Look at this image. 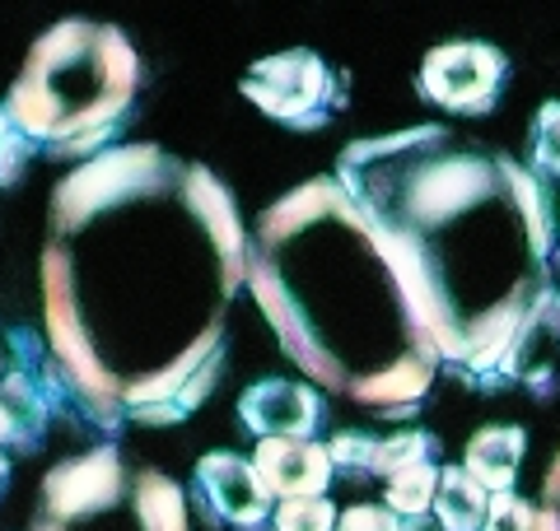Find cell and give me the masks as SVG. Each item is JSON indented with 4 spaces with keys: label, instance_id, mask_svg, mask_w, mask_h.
I'll return each mask as SVG.
<instances>
[{
    "label": "cell",
    "instance_id": "1",
    "mask_svg": "<svg viewBox=\"0 0 560 531\" xmlns=\"http://www.w3.org/2000/svg\"><path fill=\"white\" fill-rule=\"evenodd\" d=\"M248 234L206 164L117 145L47 201V345L103 434L178 424L215 392Z\"/></svg>",
    "mask_w": 560,
    "mask_h": 531
},
{
    "label": "cell",
    "instance_id": "2",
    "mask_svg": "<svg viewBox=\"0 0 560 531\" xmlns=\"http://www.w3.org/2000/svg\"><path fill=\"white\" fill-rule=\"evenodd\" d=\"M337 182L393 252L444 364L495 382L556 275V220L533 168L430 121L346 145Z\"/></svg>",
    "mask_w": 560,
    "mask_h": 531
},
{
    "label": "cell",
    "instance_id": "3",
    "mask_svg": "<svg viewBox=\"0 0 560 531\" xmlns=\"http://www.w3.org/2000/svg\"><path fill=\"white\" fill-rule=\"evenodd\" d=\"M248 290L280 350L370 415H416L444 368L393 252L337 173L261 210L248 234Z\"/></svg>",
    "mask_w": 560,
    "mask_h": 531
},
{
    "label": "cell",
    "instance_id": "4",
    "mask_svg": "<svg viewBox=\"0 0 560 531\" xmlns=\"http://www.w3.org/2000/svg\"><path fill=\"white\" fill-rule=\"evenodd\" d=\"M140 94V57L131 38L98 20L51 24L14 75L5 108L20 131L51 158L117 150Z\"/></svg>",
    "mask_w": 560,
    "mask_h": 531
},
{
    "label": "cell",
    "instance_id": "5",
    "mask_svg": "<svg viewBox=\"0 0 560 531\" xmlns=\"http://www.w3.org/2000/svg\"><path fill=\"white\" fill-rule=\"evenodd\" d=\"M33 531H187V499L160 467L103 442L43 475Z\"/></svg>",
    "mask_w": 560,
    "mask_h": 531
},
{
    "label": "cell",
    "instance_id": "6",
    "mask_svg": "<svg viewBox=\"0 0 560 531\" xmlns=\"http://www.w3.org/2000/svg\"><path fill=\"white\" fill-rule=\"evenodd\" d=\"M66 405H75L80 420H90L80 392L61 374L51 345L33 331H14L10 364H5V378H0V452L20 448L24 457H33L47 442L51 424H57Z\"/></svg>",
    "mask_w": 560,
    "mask_h": 531
},
{
    "label": "cell",
    "instance_id": "7",
    "mask_svg": "<svg viewBox=\"0 0 560 531\" xmlns=\"http://www.w3.org/2000/svg\"><path fill=\"white\" fill-rule=\"evenodd\" d=\"M238 88L261 117L290 131H318L346 108V75L308 47H290L253 61Z\"/></svg>",
    "mask_w": 560,
    "mask_h": 531
},
{
    "label": "cell",
    "instance_id": "8",
    "mask_svg": "<svg viewBox=\"0 0 560 531\" xmlns=\"http://www.w3.org/2000/svg\"><path fill=\"white\" fill-rule=\"evenodd\" d=\"M510 80V57L490 43H440L420 61L416 88L420 98L444 113L463 117H486L504 94Z\"/></svg>",
    "mask_w": 560,
    "mask_h": 531
},
{
    "label": "cell",
    "instance_id": "9",
    "mask_svg": "<svg viewBox=\"0 0 560 531\" xmlns=\"http://www.w3.org/2000/svg\"><path fill=\"white\" fill-rule=\"evenodd\" d=\"M191 489H197V504L215 527L271 531L276 499H271V489L261 485L253 462H243L238 452H206L197 471H191Z\"/></svg>",
    "mask_w": 560,
    "mask_h": 531
},
{
    "label": "cell",
    "instance_id": "10",
    "mask_svg": "<svg viewBox=\"0 0 560 531\" xmlns=\"http://www.w3.org/2000/svg\"><path fill=\"white\" fill-rule=\"evenodd\" d=\"M238 420L261 442H308V438H318L327 405L318 397V387H308V382L261 378L238 397Z\"/></svg>",
    "mask_w": 560,
    "mask_h": 531
},
{
    "label": "cell",
    "instance_id": "11",
    "mask_svg": "<svg viewBox=\"0 0 560 531\" xmlns=\"http://www.w3.org/2000/svg\"><path fill=\"white\" fill-rule=\"evenodd\" d=\"M560 364V290H547L518 322L510 350L495 368V382H518V387H551V374Z\"/></svg>",
    "mask_w": 560,
    "mask_h": 531
},
{
    "label": "cell",
    "instance_id": "12",
    "mask_svg": "<svg viewBox=\"0 0 560 531\" xmlns=\"http://www.w3.org/2000/svg\"><path fill=\"white\" fill-rule=\"evenodd\" d=\"M253 471L261 475V485L271 489V499H318L331 485V452L327 442H257V452L248 457Z\"/></svg>",
    "mask_w": 560,
    "mask_h": 531
},
{
    "label": "cell",
    "instance_id": "13",
    "mask_svg": "<svg viewBox=\"0 0 560 531\" xmlns=\"http://www.w3.org/2000/svg\"><path fill=\"white\" fill-rule=\"evenodd\" d=\"M523 448H528V434L518 424H486V429L471 434L463 471L477 481L486 494H510L518 481V462Z\"/></svg>",
    "mask_w": 560,
    "mask_h": 531
},
{
    "label": "cell",
    "instance_id": "14",
    "mask_svg": "<svg viewBox=\"0 0 560 531\" xmlns=\"http://www.w3.org/2000/svg\"><path fill=\"white\" fill-rule=\"evenodd\" d=\"M486 512H490V494L463 467H444L440 494H434V522L444 531H481Z\"/></svg>",
    "mask_w": 560,
    "mask_h": 531
},
{
    "label": "cell",
    "instance_id": "15",
    "mask_svg": "<svg viewBox=\"0 0 560 531\" xmlns=\"http://www.w3.org/2000/svg\"><path fill=\"white\" fill-rule=\"evenodd\" d=\"M440 475L444 467L440 462H420V467H407V471H397L388 485V512H397V518H407V522H420V518H430L434 512V494H440Z\"/></svg>",
    "mask_w": 560,
    "mask_h": 531
},
{
    "label": "cell",
    "instance_id": "16",
    "mask_svg": "<svg viewBox=\"0 0 560 531\" xmlns=\"http://www.w3.org/2000/svg\"><path fill=\"white\" fill-rule=\"evenodd\" d=\"M528 150H533L537 182H560V103L537 108L533 131H528Z\"/></svg>",
    "mask_w": 560,
    "mask_h": 531
},
{
    "label": "cell",
    "instance_id": "17",
    "mask_svg": "<svg viewBox=\"0 0 560 531\" xmlns=\"http://www.w3.org/2000/svg\"><path fill=\"white\" fill-rule=\"evenodd\" d=\"M434 434H397V438H378V452H374V475L393 481L397 471L420 467V462H434Z\"/></svg>",
    "mask_w": 560,
    "mask_h": 531
},
{
    "label": "cell",
    "instance_id": "18",
    "mask_svg": "<svg viewBox=\"0 0 560 531\" xmlns=\"http://www.w3.org/2000/svg\"><path fill=\"white\" fill-rule=\"evenodd\" d=\"M341 512L331 508L327 494L318 499H285L271 512V531H337Z\"/></svg>",
    "mask_w": 560,
    "mask_h": 531
},
{
    "label": "cell",
    "instance_id": "19",
    "mask_svg": "<svg viewBox=\"0 0 560 531\" xmlns=\"http://www.w3.org/2000/svg\"><path fill=\"white\" fill-rule=\"evenodd\" d=\"M38 154V145L20 131V121L10 117V108L0 103V187H14L28 168V158Z\"/></svg>",
    "mask_w": 560,
    "mask_h": 531
},
{
    "label": "cell",
    "instance_id": "20",
    "mask_svg": "<svg viewBox=\"0 0 560 531\" xmlns=\"http://www.w3.org/2000/svg\"><path fill=\"white\" fill-rule=\"evenodd\" d=\"M327 452H331V467L337 471H350V475H374V452H378V438L370 434H337L327 442Z\"/></svg>",
    "mask_w": 560,
    "mask_h": 531
},
{
    "label": "cell",
    "instance_id": "21",
    "mask_svg": "<svg viewBox=\"0 0 560 531\" xmlns=\"http://www.w3.org/2000/svg\"><path fill=\"white\" fill-rule=\"evenodd\" d=\"M481 531H537V508L523 494H490V512Z\"/></svg>",
    "mask_w": 560,
    "mask_h": 531
},
{
    "label": "cell",
    "instance_id": "22",
    "mask_svg": "<svg viewBox=\"0 0 560 531\" xmlns=\"http://www.w3.org/2000/svg\"><path fill=\"white\" fill-rule=\"evenodd\" d=\"M337 531H425V527L397 518V512H388L383 504H355V508L341 512Z\"/></svg>",
    "mask_w": 560,
    "mask_h": 531
},
{
    "label": "cell",
    "instance_id": "23",
    "mask_svg": "<svg viewBox=\"0 0 560 531\" xmlns=\"http://www.w3.org/2000/svg\"><path fill=\"white\" fill-rule=\"evenodd\" d=\"M537 531H560V448L541 475V504H537Z\"/></svg>",
    "mask_w": 560,
    "mask_h": 531
},
{
    "label": "cell",
    "instance_id": "24",
    "mask_svg": "<svg viewBox=\"0 0 560 531\" xmlns=\"http://www.w3.org/2000/svg\"><path fill=\"white\" fill-rule=\"evenodd\" d=\"M5 485H10V457L0 452V494H5Z\"/></svg>",
    "mask_w": 560,
    "mask_h": 531
},
{
    "label": "cell",
    "instance_id": "25",
    "mask_svg": "<svg viewBox=\"0 0 560 531\" xmlns=\"http://www.w3.org/2000/svg\"><path fill=\"white\" fill-rule=\"evenodd\" d=\"M5 364H10V354H5V350H0V378H5Z\"/></svg>",
    "mask_w": 560,
    "mask_h": 531
}]
</instances>
